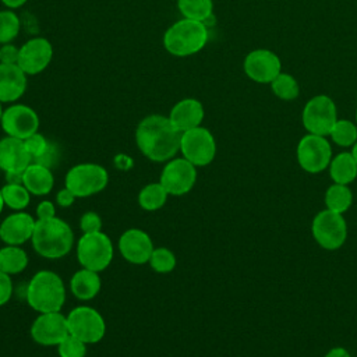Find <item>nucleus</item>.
<instances>
[{
	"instance_id": "1",
	"label": "nucleus",
	"mask_w": 357,
	"mask_h": 357,
	"mask_svg": "<svg viewBox=\"0 0 357 357\" xmlns=\"http://www.w3.org/2000/svg\"><path fill=\"white\" fill-rule=\"evenodd\" d=\"M181 132L167 116L149 114L144 117L135 130L138 149L152 162H167L180 151Z\"/></svg>"
},
{
	"instance_id": "2",
	"label": "nucleus",
	"mask_w": 357,
	"mask_h": 357,
	"mask_svg": "<svg viewBox=\"0 0 357 357\" xmlns=\"http://www.w3.org/2000/svg\"><path fill=\"white\" fill-rule=\"evenodd\" d=\"M32 247L43 258L57 259L67 255L74 244V233L68 223L60 218L38 219L33 234Z\"/></svg>"
},
{
	"instance_id": "3",
	"label": "nucleus",
	"mask_w": 357,
	"mask_h": 357,
	"mask_svg": "<svg viewBox=\"0 0 357 357\" xmlns=\"http://www.w3.org/2000/svg\"><path fill=\"white\" fill-rule=\"evenodd\" d=\"M208 38V26L204 22L181 18L163 33V46L172 56L187 57L201 52Z\"/></svg>"
},
{
	"instance_id": "4",
	"label": "nucleus",
	"mask_w": 357,
	"mask_h": 357,
	"mask_svg": "<svg viewBox=\"0 0 357 357\" xmlns=\"http://www.w3.org/2000/svg\"><path fill=\"white\" fill-rule=\"evenodd\" d=\"M26 301L39 314L60 311L66 301V287L61 278L46 269L36 272L26 286Z\"/></svg>"
},
{
	"instance_id": "5",
	"label": "nucleus",
	"mask_w": 357,
	"mask_h": 357,
	"mask_svg": "<svg viewBox=\"0 0 357 357\" xmlns=\"http://www.w3.org/2000/svg\"><path fill=\"white\" fill-rule=\"evenodd\" d=\"M77 258L82 268L100 272L113 259V243L103 231L84 233L77 243Z\"/></svg>"
},
{
	"instance_id": "6",
	"label": "nucleus",
	"mask_w": 357,
	"mask_h": 357,
	"mask_svg": "<svg viewBox=\"0 0 357 357\" xmlns=\"http://www.w3.org/2000/svg\"><path fill=\"white\" fill-rule=\"evenodd\" d=\"M109 174L98 163H78L66 174V187L77 197L85 198L100 192L106 188Z\"/></svg>"
},
{
	"instance_id": "7",
	"label": "nucleus",
	"mask_w": 357,
	"mask_h": 357,
	"mask_svg": "<svg viewBox=\"0 0 357 357\" xmlns=\"http://www.w3.org/2000/svg\"><path fill=\"white\" fill-rule=\"evenodd\" d=\"M304 128L310 134L326 137L337 121V109L333 99L328 95H317L311 98L301 113Z\"/></svg>"
},
{
	"instance_id": "8",
	"label": "nucleus",
	"mask_w": 357,
	"mask_h": 357,
	"mask_svg": "<svg viewBox=\"0 0 357 357\" xmlns=\"http://www.w3.org/2000/svg\"><path fill=\"white\" fill-rule=\"evenodd\" d=\"M314 240L325 250L340 248L347 238V225L342 213L324 209L315 215L311 225Z\"/></svg>"
},
{
	"instance_id": "9",
	"label": "nucleus",
	"mask_w": 357,
	"mask_h": 357,
	"mask_svg": "<svg viewBox=\"0 0 357 357\" xmlns=\"http://www.w3.org/2000/svg\"><path fill=\"white\" fill-rule=\"evenodd\" d=\"M180 152L183 158L191 162L195 167L209 165L216 155V141L212 132L199 126L181 132Z\"/></svg>"
},
{
	"instance_id": "10",
	"label": "nucleus",
	"mask_w": 357,
	"mask_h": 357,
	"mask_svg": "<svg viewBox=\"0 0 357 357\" xmlns=\"http://www.w3.org/2000/svg\"><path fill=\"white\" fill-rule=\"evenodd\" d=\"M297 162L303 170L307 173H321L324 172L332 160V148L326 137L307 134L304 135L296 149Z\"/></svg>"
},
{
	"instance_id": "11",
	"label": "nucleus",
	"mask_w": 357,
	"mask_h": 357,
	"mask_svg": "<svg viewBox=\"0 0 357 357\" xmlns=\"http://www.w3.org/2000/svg\"><path fill=\"white\" fill-rule=\"evenodd\" d=\"M68 333L78 337L84 343H98L106 333V322L103 317L92 307L79 305L67 315Z\"/></svg>"
},
{
	"instance_id": "12",
	"label": "nucleus",
	"mask_w": 357,
	"mask_h": 357,
	"mask_svg": "<svg viewBox=\"0 0 357 357\" xmlns=\"http://www.w3.org/2000/svg\"><path fill=\"white\" fill-rule=\"evenodd\" d=\"M197 181V167L185 158H173L166 162L159 183L169 195H184Z\"/></svg>"
},
{
	"instance_id": "13",
	"label": "nucleus",
	"mask_w": 357,
	"mask_h": 357,
	"mask_svg": "<svg viewBox=\"0 0 357 357\" xmlns=\"http://www.w3.org/2000/svg\"><path fill=\"white\" fill-rule=\"evenodd\" d=\"M0 126L8 137L25 139L38 132L39 116L32 107L22 103H14L4 109Z\"/></svg>"
},
{
	"instance_id": "14",
	"label": "nucleus",
	"mask_w": 357,
	"mask_h": 357,
	"mask_svg": "<svg viewBox=\"0 0 357 357\" xmlns=\"http://www.w3.org/2000/svg\"><path fill=\"white\" fill-rule=\"evenodd\" d=\"M53 59L52 43L42 36H33L28 39L18 52V67L26 75H36L46 70Z\"/></svg>"
},
{
	"instance_id": "15",
	"label": "nucleus",
	"mask_w": 357,
	"mask_h": 357,
	"mask_svg": "<svg viewBox=\"0 0 357 357\" xmlns=\"http://www.w3.org/2000/svg\"><path fill=\"white\" fill-rule=\"evenodd\" d=\"M243 68L251 81L271 84L282 73V61L272 50L255 49L245 56Z\"/></svg>"
},
{
	"instance_id": "16",
	"label": "nucleus",
	"mask_w": 357,
	"mask_h": 357,
	"mask_svg": "<svg viewBox=\"0 0 357 357\" xmlns=\"http://www.w3.org/2000/svg\"><path fill=\"white\" fill-rule=\"evenodd\" d=\"M67 335V317L60 311L39 314L31 326L32 339L42 346H57Z\"/></svg>"
},
{
	"instance_id": "17",
	"label": "nucleus",
	"mask_w": 357,
	"mask_h": 357,
	"mask_svg": "<svg viewBox=\"0 0 357 357\" xmlns=\"http://www.w3.org/2000/svg\"><path fill=\"white\" fill-rule=\"evenodd\" d=\"M153 243L141 229H128L119 238V251L123 258L134 265L146 264L153 251Z\"/></svg>"
},
{
	"instance_id": "18",
	"label": "nucleus",
	"mask_w": 357,
	"mask_h": 357,
	"mask_svg": "<svg viewBox=\"0 0 357 357\" xmlns=\"http://www.w3.org/2000/svg\"><path fill=\"white\" fill-rule=\"evenodd\" d=\"M36 220L26 212L17 211L0 223V238L8 245H21L32 238Z\"/></svg>"
},
{
	"instance_id": "19",
	"label": "nucleus",
	"mask_w": 357,
	"mask_h": 357,
	"mask_svg": "<svg viewBox=\"0 0 357 357\" xmlns=\"http://www.w3.org/2000/svg\"><path fill=\"white\" fill-rule=\"evenodd\" d=\"M32 163L24 139L6 135L0 139V169L7 172H24Z\"/></svg>"
},
{
	"instance_id": "20",
	"label": "nucleus",
	"mask_w": 357,
	"mask_h": 357,
	"mask_svg": "<svg viewBox=\"0 0 357 357\" xmlns=\"http://www.w3.org/2000/svg\"><path fill=\"white\" fill-rule=\"evenodd\" d=\"M204 116V105L198 99L184 98L170 109L167 117L180 132H184L191 128L199 127Z\"/></svg>"
},
{
	"instance_id": "21",
	"label": "nucleus",
	"mask_w": 357,
	"mask_h": 357,
	"mask_svg": "<svg viewBox=\"0 0 357 357\" xmlns=\"http://www.w3.org/2000/svg\"><path fill=\"white\" fill-rule=\"evenodd\" d=\"M26 77L18 64L0 63V102L13 103L18 100L26 91Z\"/></svg>"
},
{
	"instance_id": "22",
	"label": "nucleus",
	"mask_w": 357,
	"mask_h": 357,
	"mask_svg": "<svg viewBox=\"0 0 357 357\" xmlns=\"http://www.w3.org/2000/svg\"><path fill=\"white\" fill-rule=\"evenodd\" d=\"M22 184L33 195H46L53 188L54 177L49 167L38 163H31L24 170Z\"/></svg>"
},
{
	"instance_id": "23",
	"label": "nucleus",
	"mask_w": 357,
	"mask_h": 357,
	"mask_svg": "<svg viewBox=\"0 0 357 357\" xmlns=\"http://www.w3.org/2000/svg\"><path fill=\"white\" fill-rule=\"evenodd\" d=\"M102 280L99 278V273L86 268H81L77 271L71 280H70V289L73 294L82 301L92 300L100 290Z\"/></svg>"
},
{
	"instance_id": "24",
	"label": "nucleus",
	"mask_w": 357,
	"mask_h": 357,
	"mask_svg": "<svg viewBox=\"0 0 357 357\" xmlns=\"http://www.w3.org/2000/svg\"><path fill=\"white\" fill-rule=\"evenodd\" d=\"M329 176L336 184H350L357 177V162L351 152H340L329 163Z\"/></svg>"
},
{
	"instance_id": "25",
	"label": "nucleus",
	"mask_w": 357,
	"mask_h": 357,
	"mask_svg": "<svg viewBox=\"0 0 357 357\" xmlns=\"http://www.w3.org/2000/svg\"><path fill=\"white\" fill-rule=\"evenodd\" d=\"M28 265V255L20 245L0 248V271L8 275L21 273Z\"/></svg>"
},
{
	"instance_id": "26",
	"label": "nucleus",
	"mask_w": 357,
	"mask_h": 357,
	"mask_svg": "<svg viewBox=\"0 0 357 357\" xmlns=\"http://www.w3.org/2000/svg\"><path fill=\"white\" fill-rule=\"evenodd\" d=\"M351 204H353V192L349 188V185L333 183L332 185L328 187L325 192L326 209L343 215L346 211H349Z\"/></svg>"
},
{
	"instance_id": "27",
	"label": "nucleus",
	"mask_w": 357,
	"mask_h": 357,
	"mask_svg": "<svg viewBox=\"0 0 357 357\" xmlns=\"http://www.w3.org/2000/svg\"><path fill=\"white\" fill-rule=\"evenodd\" d=\"M177 8L183 18L206 22L213 17L212 0H177Z\"/></svg>"
},
{
	"instance_id": "28",
	"label": "nucleus",
	"mask_w": 357,
	"mask_h": 357,
	"mask_svg": "<svg viewBox=\"0 0 357 357\" xmlns=\"http://www.w3.org/2000/svg\"><path fill=\"white\" fill-rule=\"evenodd\" d=\"M169 192L160 183L146 184L138 194V204L145 211H158L167 201Z\"/></svg>"
},
{
	"instance_id": "29",
	"label": "nucleus",
	"mask_w": 357,
	"mask_h": 357,
	"mask_svg": "<svg viewBox=\"0 0 357 357\" xmlns=\"http://www.w3.org/2000/svg\"><path fill=\"white\" fill-rule=\"evenodd\" d=\"M4 205L14 211H22L31 201V192L24 184H6L0 188Z\"/></svg>"
},
{
	"instance_id": "30",
	"label": "nucleus",
	"mask_w": 357,
	"mask_h": 357,
	"mask_svg": "<svg viewBox=\"0 0 357 357\" xmlns=\"http://www.w3.org/2000/svg\"><path fill=\"white\" fill-rule=\"evenodd\" d=\"M332 141L342 146H353L357 142V124L350 120H339L335 123L332 131L329 132Z\"/></svg>"
},
{
	"instance_id": "31",
	"label": "nucleus",
	"mask_w": 357,
	"mask_h": 357,
	"mask_svg": "<svg viewBox=\"0 0 357 357\" xmlns=\"http://www.w3.org/2000/svg\"><path fill=\"white\" fill-rule=\"evenodd\" d=\"M271 88H272V92L282 100H294L300 93V86L297 79L287 73H280L271 82Z\"/></svg>"
},
{
	"instance_id": "32",
	"label": "nucleus",
	"mask_w": 357,
	"mask_h": 357,
	"mask_svg": "<svg viewBox=\"0 0 357 357\" xmlns=\"http://www.w3.org/2000/svg\"><path fill=\"white\" fill-rule=\"evenodd\" d=\"M21 18L15 11L7 8L0 11V45L11 43L20 33Z\"/></svg>"
},
{
	"instance_id": "33",
	"label": "nucleus",
	"mask_w": 357,
	"mask_h": 357,
	"mask_svg": "<svg viewBox=\"0 0 357 357\" xmlns=\"http://www.w3.org/2000/svg\"><path fill=\"white\" fill-rule=\"evenodd\" d=\"M148 264L158 273H169L176 266V257L169 248L158 247L153 248Z\"/></svg>"
},
{
	"instance_id": "34",
	"label": "nucleus",
	"mask_w": 357,
	"mask_h": 357,
	"mask_svg": "<svg viewBox=\"0 0 357 357\" xmlns=\"http://www.w3.org/2000/svg\"><path fill=\"white\" fill-rule=\"evenodd\" d=\"M57 353L60 357H85L86 343L68 333L57 344Z\"/></svg>"
},
{
	"instance_id": "35",
	"label": "nucleus",
	"mask_w": 357,
	"mask_h": 357,
	"mask_svg": "<svg viewBox=\"0 0 357 357\" xmlns=\"http://www.w3.org/2000/svg\"><path fill=\"white\" fill-rule=\"evenodd\" d=\"M24 144H25V148L29 152L32 160L39 158L50 145V142L39 132H35V134L29 135L28 138H25Z\"/></svg>"
},
{
	"instance_id": "36",
	"label": "nucleus",
	"mask_w": 357,
	"mask_h": 357,
	"mask_svg": "<svg viewBox=\"0 0 357 357\" xmlns=\"http://www.w3.org/2000/svg\"><path fill=\"white\" fill-rule=\"evenodd\" d=\"M79 229L84 233H95L102 229V219L96 212H85L79 219Z\"/></svg>"
},
{
	"instance_id": "37",
	"label": "nucleus",
	"mask_w": 357,
	"mask_h": 357,
	"mask_svg": "<svg viewBox=\"0 0 357 357\" xmlns=\"http://www.w3.org/2000/svg\"><path fill=\"white\" fill-rule=\"evenodd\" d=\"M57 159H59V151H57L56 145L50 142L49 148L39 158L33 159L32 163H38V165H42V166H46V167L52 169L56 165Z\"/></svg>"
},
{
	"instance_id": "38",
	"label": "nucleus",
	"mask_w": 357,
	"mask_h": 357,
	"mask_svg": "<svg viewBox=\"0 0 357 357\" xmlns=\"http://www.w3.org/2000/svg\"><path fill=\"white\" fill-rule=\"evenodd\" d=\"M20 47L14 46L13 43H6L0 46V63L4 64H17Z\"/></svg>"
},
{
	"instance_id": "39",
	"label": "nucleus",
	"mask_w": 357,
	"mask_h": 357,
	"mask_svg": "<svg viewBox=\"0 0 357 357\" xmlns=\"http://www.w3.org/2000/svg\"><path fill=\"white\" fill-rule=\"evenodd\" d=\"M13 294V282L8 273L0 271V305H4Z\"/></svg>"
},
{
	"instance_id": "40",
	"label": "nucleus",
	"mask_w": 357,
	"mask_h": 357,
	"mask_svg": "<svg viewBox=\"0 0 357 357\" xmlns=\"http://www.w3.org/2000/svg\"><path fill=\"white\" fill-rule=\"evenodd\" d=\"M36 216L38 219H49L56 216V208L52 201H42L36 206Z\"/></svg>"
},
{
	"instance_id": "41",
	"label": "nucleus",
	"mask_w": 357,
	"mask_h": 357,
	"mask_svg": "<svg viewBox=\"0 0 357 357\" xmlns=\"http://www.w3.org/2000/svg\"><path fill=\"white\" fill-rule=\"evenodd\" d=\"M75 195L67 188V187H64L63 190H60L59 192H57V195H56V202H57V205L59 206H61V208H68L70 205H73V202L75 201Z\"/></svg>"
},
{
	"instance_id": "42",
	"label": "nucleus",
	"mask_w": 357,
	"mask_h": 357,
	"mask_svg": "<svg viewBox=\"0 0 357 357\" xmlns=\"http://www.w3.org/2000/svg\"><path fill=\"white\" fill-rule=\"evenodd\" d=\"M24 172H7L6 180L8 184H22Z\"/></svg>"
},
{
	"instance_id": "43",
	"label": "nucleus",
	"mask_w": 357,
	"mask_h": 357,
	"mask_svg": "<svg viewBox=\"0 0 357 357\" xmlns=\"http://www.w3.org/2000/svg\"><path fill=\"white\" fill-rule=\"evenodd\" d=\"M325 357H351V356L344 347H333L325 354Z\"/></svg>"
},
{
	"instance_id": "44",
	"label": "nucleus",
	"mask_w": 357,
	"mask_h": 357,
	"mask_svg": "<svg viewBox=\"0 0 357 357\" xmlns=\"http://www.w3.org/2000/svg\"><path fill=\"white\" fill-rule=\"evenodd\" d=\"M28 0H1V3L10 8V10H15V8H20L22 7Z\"/></svg>"
},
{
	"instance_id": "45",
	"label": "nucleus",
	"mask_w": 357,
	"mask_h": 357,
	"mask_svg": "<svg viewBox=\"0 0 357 357\" xmlns=\"http://www.w3.org/2000/svg\"><path fill=\"white\" fill-rule=\"evenodd\" d=\"M131 159L130 158H126L124 155H120L116 158V166L120 167V169H128L131 167Z\"/></svg>"
},
{
	"instance_id": "46",
	"label": "nucleus",
	"mask_w": 357,
	"mask_h": 357,
	"mask_svg": "<svg viewBox=\"0 0 357 357\" xmlns=\"http://www.w3.org/2000/svg\"><path fill=\"white\" fill-rule=\"evenodd\" d=\"M351 153H353V156H354V159H356V162H357V142L351 146Z\"/></svg>"
},
{
	"instance_id": "47",
	"label": "nucleus",
	"mask_w": 357,
	"mask_h": 357,
	"mask_svg": "<svg viewBox=\"0 0 357 357\" xmlns=\"http://www.w3.org/2000/svg\"><path fill=\"white\" fill-rule=\"evenodd\" d=\"M3 206H4V201H3V195H1V190H0V213L3 211Z\"/></svg>"
},
{
	"instance_id": "48",
	"label": "nucleus",
	"mask_w": 357,
	"mask_h": 357,
	"mask_svg": "<svg viewBox=\"0 0 357 357\" xmlns=\"http://www.w3.org/2000/svg\"><path fill=\"white\" fill-rule=\"evenodd\" d=\"M3 112H4V109H3V106H1V102H0V123H1V117H3Z\"/></svg>"
},
{
	"instance_id": "49",
	"label": "nucleus",
	"mask_w": 357,
	"mask_h": 357,
	"mask_svg": "<svg viewBox=\"0 0 357 357\" xmlns=\"http://www.w3.org/2000/svg\"><path fill=\"white\" fill-rule=\"evenodd\" d=\"M356 124H357V109H356Z\"/></svg>"
}]
</instances>
